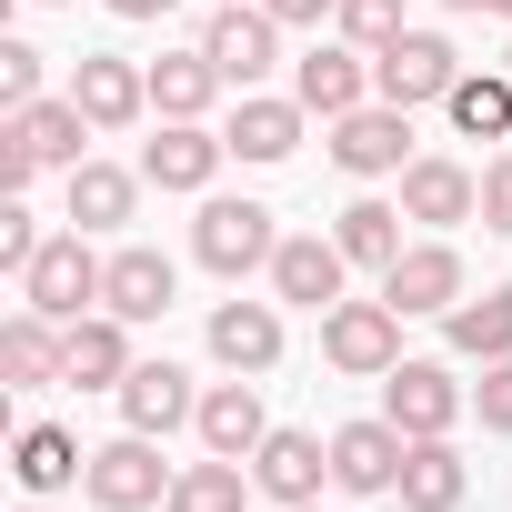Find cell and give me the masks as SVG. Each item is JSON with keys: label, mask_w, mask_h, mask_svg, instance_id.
<instances>
[{"label": "cell", "mask_w": 512, "mask_h": 512, "mask_svg": "<svg viewBox=\"0 0 512 512\" xmlns=\"http://www.w3.org/2000/svg\"><path fill=\"white\" fill-rule=\"evenodd\" d=\"M101 282H111V262L91 251V231H51V241H41V262L21 272V302L51 312V322H81V312L101 302Z\"/></svg>", "instance_id": "cell-1"}, {"label": "cell", "mask_w": 512, "mask_h": 512, "mask_svg": "<svg viewBox=\"0 0 512 512\" xmlns=\"http://www.w3.org/2000/svg\"><path fill=\"white\" fill-rule=\"evenodd\" d=\"M191 251H201V272L241 282V272H272L282 231H272V211H262V201H201V221H191Z\"/></svg>", "instance_id": "cell-2"}, {"label": "cell", "mask_w": 512, "mask_h": 512, "mask_svg": "<svg viewBox=\"0 0 512 512\" xmlns=\"http://www.w3.org/2000/svg\"><path fill=\"white\" fill-rule=\"evenodd\" d=\"M452 81H462V51H452L442 31H402V41H382V51H372V91H382V101H402V111L452 101Z\"/></svg>", "instance_id": "cell-3"}, {"label": "cell", "mask_w": 512, "mask_h": 512, "mask_svg": "<svg viewBox=\"0 0 512 512\" xmlns=\"http://www.w3.org/2000/svg\"><path fill=\"white\" fill-rule=\"evenodd\" d=\"M322 362L352 372V382H382L402 362V312L392 302H332L322 312Z\"/></svg>", "instance_id": "cell-4"}, {"label": "cell", "mask_w": 512, "mask_h": 512, "mask_svg": "<svg viewBox=\"0 0 512 512\" xmlns=\"http://www.w3.org/2000/svg\"><path fill=\"white\" fill-rule=\"evenodd\" d=\"M81 492H91L101 512H151V502H171V462H161V442H151V432H121V442H101V452H91Z\"/></svg>", "instance_id": "cell-5"}, {"label": "cell", "mask_w": 512, "mask_h": 512, "mask_svg": "<svg viewBox=\"0 0 512 512\" xmlns=\"http://www.w3.org/2000/svg\"><path fill=\"white\" fill-rule=\"evenodd\" d=\"M402 452H412V432L382 412V422H342L332 432V492H362V502H392L402 492Z\"/></svg>", "instance_id": "cell-6"}, {"label": "cell", "mask_w": 512, "mask_h": 512, "mask_svg": "<svg viewBox=\"0 0 512 512\" xmlns=\"http://www.w3.org/2000/svg\"><path fill=\"white\" fill-rule=\"evenodd\" d=\"M201 51H211V71H221L231 91H251V81L282 61V21L262 11V0H221L211 31H201Z\"/></svg>", "instance_id": "cell-7"}, {"label": "cell", "mask_w": 512, "mask_h": 512, "mask_svg": "<svg viewBox=\"0 0 512 512\" xmlns=\"http://www.w3.org/2000/svg\"><path fill=\"white\" fill-rule=\"evenodd\" d=\"M332 161L352 181H382V171H412V111L402 101H362L332 121Z\"/></svg>", "instance_id": "cell-8"}, {"label": "cell", "mask_w": 512, "mask_h": 512, "mask_svg": "<svg viewBox=\"0 0 512 512\" xmlns=\"http://www.w3.org/2000/svg\"><path fill=\"white\" fill-rule=\"evenodd\" d=\"M342 282H352V251H342L332 231H292V241L272 251V302L332 312V302H342Z\"/></svg>", "instance_id": "cell-9"}, {"label": "cell", "mask_w": 512, "mask_h": 512, "mask_svg": "<svg viewBox=\"0 0 512 512\" xmlns=\"http://www.w3.org/2000/svg\"><path fill=\"white\" fill-rule=\"evenodd\" d=\"M462 402H472V392H462V382H452L442 362H392V372H382V412H392V422H402L412 442L452 432V422H462Z\"/></svg>", "instance_id": "cell-10"}, {"label": "cell", "mask_w": 512, "mask_h": 512, "mask_svg": "<svg viewBox=\"0 0 512 512\" xmlns=\"http://www.w3.org/2000/svg\"><path fill=\"white\" fill-rule=\"evenodd\" d=\"M292 101H302V111H322V121L362 111V101H372V51H352V41L302 51V61H292Z\"/></svg>", "instance_id": "cell-11"}, {"label": "cell", "mask_w": 512, "mask_h": 512, "mask_svg": "<svg viewBox=\"0 0 512 512\" xmlns=\"http://www.w3.org/2000/svg\"><path fill=\"white\" fill-rule=\"evenodd\" d=\"M71 101L91 111V131H131V121L151 111V71H141V61H121V51H81Z\"/></svg>", "instance_id": "cell-12"}, {"label": "cell", "mask_w": 512, "mask_h": 512, "mask_svg": "<svg viewBox=\"0 0 512 512\" xmlns=\"http://www.w3.org/2000/svg\"><path fill=\"white\" fill-rule=\"evenodd\" d=\"M61 382L71 392H121L131 382V322L121 312H81L61 332Z\"/></svg>", "instance_id": "cell-13"}, {"label": "cell", "mask_w": 512, "mask_h": 512, "mask_svg": "<svg viewBox=\"0 0 512 512\" xmlns=\"http://www.w3.org/2000/svg\"><path fill=\"white\" fill-rule=\"evenodd\" d=\"M191 432H201V452H231V462H251V452H262V432H272V412H262V382H251V372L211 382V392H201V412H191Z\"/></svg>", "instance_id": "cell-14"}, {"label": "cell", "mask_w": 512, "mask_h": 512, "mask_svg": "<svg viewBox=\"0 0 512 512\" xmlns=\"http://www.w3.org/2000/svg\"><path fill=\"white\" fill-rule=\"evenodd\" d=\"M221 131L211 121H161V141H141V181L151 191H211V171H221Z\"/></svg>", "instance_id": "cell-15"}, {"label": "cell", "mask_w": 512, "mask_h": 512, "mask_svg": "<svg viewBox=\"0 0 512 512\" xmlns=\"http://www.w3.org/2000/svg\"><path fill=\"white\" fill-rule=\"evenodd\" d=\"M211 362L262 382L282 362V302H211Z\"/></svg>", "instance_id": "cell-16"}, {"label": "cell", "mask_w": 512, "mask_h": 512, "mask_svg": "<svg viewBox=\"0 0 512 512\" xmlns=\"http://www.w3.org/2000/svg\"><path fill=\"white\" fill-rule=\"evenodd\" d=\"M171 292H181L171 251L121 241V251H111V282H101V312H121V322H161V312H171Z\"/></svg>", "instance_id": "cell-17"}, {"label": "cell", "mask_w": 512, "mask_h": 512, "mask_svg": "<svg viewBox=\"0 0 512 512\" xmlns=\"http://www.w3.org/2000/svg\"><path fill=\"white\" fill-rule=\"evenodd\" d=\"M382 302H392L402 322H412V312H452V302H462V251H452V241H412L402 262L382 272Z\"/></svg>", "instance_id": "cell-18"}, {"label": "cell", "mask_w": 512, "mask_h": 512, "mask_svg": "<svg viewBox=\"0 0 512 512\" xmlns=\"http://www.w3.org/2000/svg\"><path fill=\"white\" fill-rule=\"evenodd\" d=\"M251 482H262L272 502H322V482H332V442H322V432H262Z\"/></svg>", "instance_id": "cell-19"}, {"label": "cell", "mask_w": 512, "mask_h": 512, "mask_svg": "<svg viewBox=\"0 0 512 512\" xmlns=\"http://www.w3.org/2000/svg\"><path fill=\"white\" fill-rule=\"evenodd\" d=\"M402 211L432 221V231H452V221L482 211V171H462V161H442V151H412V171H402Z\"/></svg>", "instance_id": "cell-20"}, {"label": "cell", "mask_w": 512, "mask_h": 512, "mask_svg": "<svg viewBox=\"0 0 512 512\" xmlns=\"http://www.w3.org/2000/svg\"><path fill=\"white\" fill-rule=\"evenodd\" d=\"M201 412V392H191V372L181 362H131V382H121V432H181Z\"/></svg>", "instance_id": "cell-21"}, {"label": "cell", "mask_w": 512, "mask_h": 512, "mask_svg": "<svg viewBox=\"0 0 512 512\" xmlns=\"http://www.w3.org/2000/svg\"><path fill=\"white\" fill-rule=\"evenodd\" d=\"M302 101H272V91H241L231 101V121H221V141H231V161H292L302 151Z\"/></svg>", "instance_id": "cell-22"}, {"label": "cell", "mask_w": 512, "mask_h": 512, "mask_svg": "<svg viewBox=\"0 0 512 512\" xmlns=\"http://www.w3.org/2000/svg\"><path fill=\"white\" fill-rule=\"evenodd\" d=\"M91 472V452L61 432V422H21V442H11V482L31 492V502H51V492H71Z\"/></svg>", "instance_id": "cell-23"}, {"label": "cell", "mask_w": 512, "mask_h": 512, "mask_svg": "<svg viewBox=\"0 0 512 512\" xmlns=\"http://www.w3.org/2000/svg\"><path fill=\"white\" fill-rule=\"evenodd\" d=\"M11 131L31 141V161H41V171H81V161H91V151H81V141H91V111H81L71 91H61V101H31V111H11Z\"/></svg>", "instance_id": "cell-24"}, {"label": "cell", "mask_w": 512, "mask_h": 512, "mask_svg": "<svg viewBox=\"0 0 512 512\" xmlns=\"http://www.w3.org/2000/svg\"><path fill=\"white\" fill-rule=\"evenodd\" d=\"M462 492H472V472H462L452 432H432V442L402 452V512H462Z\"/></svg>", "instance_id": "cell-25"}, {"label": "cell", "mask_w": 512, "mask_h": 512, "mask_svg": "<svg viewBox=\"0 0 512 512\" xmlns=\"http://www.w3.org/2000/svg\"><path fill=\"white\" fill-rule=\"evenodd\" d=\"M61 332H71V322H51V312L21 302L11 322H0V372H11L21 392H31V382H61Z\"/></svg>", "instance_id": "cell-26"}, {"label": "cell", "mask_w": 512, "mask_h": 512, "mask_svg": "<svg viewBox=\"0 0 512 512\" xmlns=\"http://www.w3.org/2000/svg\"><path fill=\"white\" fill-rule=\"evenodd\" d=\"M221 91H231V81L211 71V51H171V61H151V111H161V121H201Z\"/></svg>", "instance_id": "cell-27"}, {"label": "cell", "mask_w": 512, "mask_h": 512, "mask_svg": "<svg viewBox=\"0 0 512 512\" xmlns=\"http://www.w3.org/2000/svg\"><path fill=\"white\" fill-rule=\"evenodd\" d=\"M131 201H141V171H121V161H81L71 171V231H121Z\"/></svg>", "instance_id": "cell-28"}, {"label": "cell", "mask_w": 512, "mask_h": 512, "mask_svg": "<svg viewBox=\"0 0 512 512\" xmlns=\"http://www.w3.org/2000/svg\"><path fill=\"white\" fill-rule=\"evenodd\" d=\"M402 221H412L402 201H352V211L332 221V241L352 251V262H362V272H392V262H402V251H412V241H402Z\"/></svg>", "instance_id": "cell-29"}, {"label": "cell", "mask_w": 512, "mask_h": 512, "mask_svg": "<svg viewBox=\"0 0 512 512\" xmlns=\"http://www.w3.org/2000/svg\"><path fill=\"white\" fill-rule=\"evenodd\" d=\"M442 111H452L462 141H512V71H462Z\"/></svg>", "instance_id": "cell-30"}, {"label": "cell", "mask_w": 512, "mask_h": 512, "mask_svg": "<svg viewBox=\"0 0 512 512\" xmlns=\"http://www.w3.org/2000/svg\"><path fill=\"white\" fill-rule=\"evenodd\" d=\"M442 332H452V352H462V362H502V352H512V282H502V292H482V302L462 292V302L442 312Z\"/></svg>", "instance_id": "cell-31"}, {"label": "cell", "mask_w": 512, "mask_h": 512, "mask_svg": "<svg viewBox=\"0 0 512 512\" xmlns=\"http://www.w3.org/2000/svg\"><path fill=\"white\" fill-rule=\"evenodd\" d=\"M241 482H251V462H231V452H211V462H191V472H171V502H161V512H241Z\"/></svg>", "instance_id": "cell-32"}, {"label": "cell", "mask_w": 512, "mask_h": 512, "mask_svg": "<svg viewBox=\"0 0 512 512\" xmlns=\"http://www.w3.org/2000/svg\"><path fill=\"white\" fill-rule=\"evenodd\" d=\"M41 241H51V231H41V211L11 191V201H0V272H31V262H41Z\"/></svg>", "instance_id": "cell-33"}, {"label": "cell", "mask_w": 512, "mask_h": 512, "mask_svg": "<svg viewBox=\"0 0 512 512\" xmlns=\"http://www.w3.org/2000/svg\"><path fill=\"white\" fill-rule=\"evenodd\" d=\"M342 41H352V51L402 41V0H342Z\"/></svg>", "instance_id": "cell-34"}, {"label": "cell", "mask_w": 512, "mask_h": 512, "mask_svg": "<svg viewBox=\"0 0 512 512\" xmlns=\"http://www.w3.org/2000/svg\"><path fill=\"white\" fill-rule=\"evenodd\" d=\"M0 101H11V111L41 101V51L31 41H0Z\"/></svg>", "instance_id": "cell-35"}, {"label": "cell", "mask_w": 512, "mask_h": 512, "mask_svg": "<svg viewBox=\"0 0 512 512\" xmlns=\"http://www.w3.org/2000/svg\"><path fill=\"white\" fill-rule=\"evenodd\" d=\"M472 412H482L492 432H512V352H502V362H482V382H472Z\"/></svg>", "instance_id": "cell-36"}, {"label": "cell", "mask_w": 512, "mask_h": 512, "mask_svg": "<svg viewBox=\"0 0 512 512\" xmlns=\"http://www.w3.org/2000/svg\"><path fill=\"white\" fill-rule=\"evenodd\" d=\"M482 231H502V241H512V151L482 171Z\"/></svg>", "instance_id": "cell-37"}, {"label": "cell", "mask_w": 512, "mask_h": 512, "mask_svg": "<svg viewBox=\"0 0 512 512\" xmlns=\"http://www.w3.org/2000/svg\"><path fill=\"white\" fill-rule=\"evenodd\" d=\"M282 31H312V21H342V0H262Z\"/></svg>", "instance_id": "cell-38"}, {"label": "cell", "mask_w": 512, "mask_h": 512, "mask_svg": "<svg viewBox=\"0 0 512 512\" xmlns=\"http://www.w3.org/2000/svg\"><path fill=\"white\" fill-rule=\"evenodd\" d=\"M111 11H121V21H161V11H171V0H111Z\"/></svg>", "instance_id": "cell-39"}, {"label": "cell", "mask_w": 512, "mask_h": 512, "mask_svg": "<svg viewBox=\"0 0 512 512\" xmlns=\"http://www.w3.org/2000/svg\"><path fill=\"white\" fill-rule=\"evenodd\" d=\"M442 11H492V21H512V0H442Z\"/></svg>", "instance_id": "cell-40"}, {"label": "cell", "mask_w": 512, "mask_h": 512, "mask_svg": "<svg viewBox=\"0 0 512 512\" xmlns=\"http://www.w3.org/2000/svg\"><path fill=\"white\" fill-rule=\"evenodd\" d=\"M282 512H322V502H282Z\"/></svg>", "instance_id": "cell-41"}, {"label": "cell", "mask_w": 512, "mask_h": 512, "mask_svg": "<svg viewBox=\"0 0 512 512\" xmlns=\"http://www.w3.org/2000/svg\"><path fill=\"white\" fill-rule=\"evenodd\" d=\"M31 11H61V0H31Z\"/></svg>", "instance_id": "cell-42"}, {"label": "cell", "mask_w": 512, "mask_h": 512, "mask_svg": "<svg viewBox=\"0 0 512 512\" xmlns=\"http://www.w3.org/2000/svg\"><path fill=\"white\" fill-rule=\"evenodd\" d=\"M31 512H41V502H31Z\"/></svg>", "instance_id": "cell-43"}]
</instances>
